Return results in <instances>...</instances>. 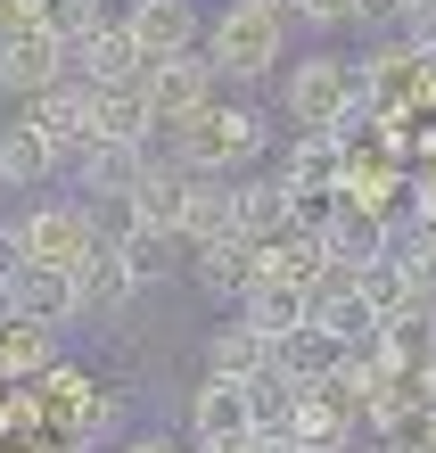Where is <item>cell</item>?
Wrapping results in <instances>:
<instances>
[{"label":"cell","instance_id":"12","mask_svg":"<svg viewBox=\"0 0 436 453\" xmlns=\"http://www.w3.org/2000/svg\"><path fill=\"white\" fill-rule=\"evenodd\" d=\"M157 149H132V141H91L83 157H74V190L83 198H132L149 181Z\"/></svg>","mask_w":436,"mask_h":453},{"label":"cell","instance_id":"8","mask_svg":"<svg viewBox=\"0 0 436 453\" xmlns=\"http://www.w3.org/2000/svg\"><path fill=\"white\" fill-rule=\"evenodd\" d=\"M25 116H34V124H42V141L66 157V173H74V157L99 141V91H91V83H58L50 99H34Z\"/></svg>","mask_w":436,"mask_h":453},{"label":"cell","instance_id":"7","mask_svg":"<svg viewBox=\"0 0 436 453\" xmlns=\"http://www.w3.org/2000/svg\"><path fill=\"white\" fill-rule=\"evenodd\" d=\"M149 99H157V124H189L206 116L214 99H223V74H214L206 50H189V58H149Z\"/></svg>","mask_w":436,"mask_h":453},{"label":"cell","instance_id":"2","mask_svg":"<svg viewBox=\"0 0 436 453\" xmlns=\"http://www.w3.org/2000/svg\"><path fill=\"white\" fill-rule=\"evenodd\" d=\"M206 58L223 83H272V74H288V17L264 9V0H231V9L206 17Z\"/></svg>","mask_w":436,"mask_h":453},{"label":"cell","instance_id":"9","mask_svg":"<svg viewBox=\"0 0 436 453\" xmlns=\"http://www.w3.org/2000/svg\"><path fill=\"white\" fill-rule=\"evenodd\" d=\"M132 74H149V50L132 42V25H124V17H99L91 34L74 42V83L107 91V83H132Z\"/></svg>","mask_w":436,"mask_h":453},{"label":"cell","instance_id":"33","mask_svg":"<svg viewBox=\"0 0 436 453\" xmlns=\"http://www.w3.org/2000/svg\"><path fill=\"white\" fill-rule=\"evenodd\" d=\"M0 453H17V445H0Z\"/></svg>","mask_w":436,"mask_h":453},{"label":"cell","instance_id":"17","mask_svg":"<svg viewBox=\"0 0 436 453\" xmlns=\"http://www.w3.org/2000/svg\"><path fill=\"white\" fill-rule=\"evenodd\" d=\"M17 305H25L34 330H58V322H74V313H91L83 273H50V264H25L17 273Z\"/></svg>","mask_w":436,"mask_h":453},{"label":"cell","instance_id":"11","mask_svg":"<svg viewBox=\"0 0 436 453\" xmlns=\"http://www.w3.org/2000/svg\"><path fill=\"white\" fill-rule=\"evenodd\" d=\"M198 181H206V173H189V165H173V157L157 149L149 181L132 190V206H141V223H149V231H165V239H181V231H189V206H198Z\"/></svg>","mask_w":436,"mask_h":453},{"label":"cell","instance_id":"29","mask_svg":"<svg viewBox=\"0 0 436 453\" xmlns=\"http://www.w3.org/2000/svg\"><path fill=\"white\" fill-rule=\"evenodd\" d=\"M116 453H181V445H173V437H165V429H141V437H124V445H116Z\"/></svg>","mask_w":436,"mask_h":453},{"label":"cell","instance_id":"31","mask_svg":"<svg viewBox=\"0 0 436 453\" xmlns=\"http://www.w3.org/2000/svg\"><path fill=\"white\" fill-rule=\"evenodd\" d=\"M363 453H412V445H363Z\"/></svg>","mask_w":436,"mask_h":453},{"label":"cell","instance_id":"18","mask_svg":"<svg viewBox=\"0 0 436 453\" xmlns=\"http://www.w3.org/2000/svg\"><path fill=\"white\" fill-rule=\"evenodd\" d=\"M99 141H132V149H157V141H165L157 99H149V74H132V83H107V91H99Z\"/></svg>","mask_w":436,"mask_h":453},{"label":"cell","instance_id":"28","mask_svg":"<svg viewBox=\"0 0 436 453\" xmlns=\"http://www.w3.org/2000/svg\"><path fill=\"white\" fill-rule=\"evenodd\" d=\"M412 395L436 412V346H428V355H420V371H412Z\"/></svg>","mask_w":436,"mask_h":453},{"label":"cell","instance_id":"13","mask_svg":"<svg viewBox=\"0 0 436 453\" xmlns=\"http://www.w3.org/2000/svg\"><path fill=\"white\" fill-rule=\"evenodd\" d=\"M231 215H239V239L272 248V239L296 223V190H288L280 173H239V181H231Z\"/></svg>","mask_w":436,"mask_h":453},{"label":"cell","instance_id":"16","mask_svg":"<svg viewBox=\"0 0 436 453\" xmlns=\"http://www.w3.org/2000/svg\"><path fill=\"white\" fill-rule=\"evenodd\" d=\"M58 173H66V157L42 141V124H34V116L0 124V190H50Z\"/></svg>","mask_w":436,"mask_h":453},{"label":"cell","instance_id":"20","mask_svg":"<svg viewBox=\"0 0 436 453\" xmlns=\"http://www.w3.org/2000/svg\"><path fill=\"white\" fill-rule=\"evenodd\" d=\"M280 363L296 371V380H305V388H330V380H346V363H354V346L330 330V322H305V330H296L288 346H280Z\"/></svg>","mask_w":436,"mask_h":453},{"label":"cell","instance_id":"19","mask_svg":"<svg viewBox=\"0 0 436 453\" xmlns=\"http://www.w3.org/2000/svg\"><path fill=\"white\" fill-rule=\"evenodd\" d=\"M239 313H248V322H256V330H264L272 346H288L296 330L313 322V297H305V288H288V280H272V273H264V280L248 288V305H239Z\"/></svg>","mask_w":436,"mask_h":453},{"label":"cell","instance_id":"4","mask_svg":"<svg viewBox=\"0 0 436 453\" xmlns=\"http://www.w3.org/2000/svg\"><path fill=\"white\" fill-rule=\"evenodd\" d=\"M17 248H25V264L83 273V264L107 248V239H99V223H91V206H83V198H34V206L17 215Z\"/></svg>","mask_w":436,"mask_h":453},{"label":"cell","instance_id":"6","mask_svg":"<svg viewBox=\"0 0 436 453\" xmlns=\"http://www.w3.org/2000/svg\"><path fill=\"white\" fill-rule=\"evenodd\" d=\"M58 83H74V50L58 42V34H17V42H0V91L9 99H25V108H34V99H50Z\"/></svg>","mask_w":436,"mask_h":453},{"label":"cell","instance_id":"30","mask_svg":"<svg viewBox=\"0 0 436 453\" xmlns=\"http://www.w3.org/2000/svg\"><path fill=\"white\" fill-rule=\"evenodd\" d=\"M17 322H25V305H17V280H0V338H9Z\"/></svg>","mask_w":436,"mask_h":453},{"label":"cell","instance_id":"10","mask_svg":"<svg viewBox=\"0 0 436 453\" xmlns=\"http://www.w3.org/2000/svg\"><path fill=\"white\" fill-rule=\"evenodd\" d=\"M132 42L149 50V58H189V50H206V17L198 0H132Z\"/></svg>","mask_w":436,"mask_h":453},{"label":"cell","instance_id":"15","mask_svg":"<svg viewBox=\"0 0 436 453\" xmlns=\"http://www.w3.org/2000/svg\"><path fill=\"white\" fill-rule=\"evenodd\" d=\"M272 363H280V346H272L248 313H223V322L206 330V371L214 380H264Z\"/></svg>","mask_w":436,"mask_h":453},{"label":"cell","instance_id":"32","mask_svg":"<svg viewBox=\"0 0 436 453\" xmlns=\"http://www.w3.org/2000/svg\"><path fill=\"white\" fill-rule=\"evenodd\" d=\"M412 9H428V0H403V17H412Z\"/></svg>","mask_w":436,"mask_h":453},{"label":"cell","instance_id":"1","mask_svg":"<svg viewBox=\"0 0 436 453\" xmlns=\"http://www.w3.org/2000/svg\"><path fill=\"white\" fill-rule=\"evenodd\" d=\"M157 149H165L173 165L206 173V181H239V173H256V157L272 149V116H264V108H248V99H214L206 116L173 124Z\"/></svg>","mask_w":436,"mask_h":453},{"label":"cell","instance_id":"23","mask_svg":"<svg viewBox=\"0 0 436 453\" xmlns=\"http://www.w3.org/2000/svg\"><path fill=\"white\" fill-rule=\"evenodd\" d=\"M181 256H189V248H181V239H165V231H132V239H124V264H132V280H141V288H157Z\"/></svg>","mask_w":436,"mask_h":453},{"label":"cell","instance_id":"21","mask_svg":"<svg viewBox=\"0 0 436 453\" xmlns=\"http://www.w3.org/2000/svg\"><path fill=\"white\" fill-rule=\"evenodd\" d=\"M50 371H58V346H50V330L17 322L9 338H0V380H9V388H34V380H50Z\"/></svg>","mask_w":436,"mask_h":453},{"label":"cell","instance_id":"22","mask_svg":"<svg viewBox=\"0 0 436 453\" xmlns=\"http://www.w3.org/2000/svg\"><path fill=\"white\" fill-rule=\"evenodd\" d=\"M83 297H91V313H124L132 297H141V280H132L124 248H99V256L83 264Z\"/></svg>","mask_w":436,"mask_h":453},{"label":"cell","instance_id":"25","mask_svg":"<svg viewBox=\"0 0 436 453\" xmlns=\"http://www.w3.org/2000/svg\"><path fill=\"white\" fill-rule=\"evenodd\" d=\"M354 9L363 0H296V25H321L330 34V25H354Z\"/></svg>","mask_w":436,"mask_h":453},{"label":"cell","instance_id":"27","mask_svg":"<svg viewBox=\"0 0 436 453\" xmlns=\"http://www.w3.org/2000/svg\"><path fill=\"white\" fill-rule=\"evenodd\" d=\"M25 273V248H17V223H0V280Z\"/></svg>","mask_w":436,"mask_h":453},{"label":"cell","instance_id":"24","mask_svg":"<svg viewBox=\"0 0 436 453\" xmlns=\"http://www.w3.org/2000/svg\"><path fill=\"white\" fill-rule=\"evenodd\" d=\"M99 17H107L99 0H50V9H42V34H58V42L74 50V42H83V34H91Z\"/></svg>","mask_w":436,"mask_h":453},{"label":"cell","instance_id":"26","mask_svg":"<svg viewBox=\"0 0 436 453\" xmlns=\"http://www.w3.org/2000/svg\"><path fill=\"white\" fill-rule=\"evenodd\" d=\"M50 0H0V42H17V34H34Z\"/></svg>","mask_w":436,"mask_h":453},{"label":"cell","instance_id":"3","mask_svg":"<svg viewBox=\"0 0 436 453\" xmlns=\"http://www.w3.org/2000/svg\"><path fill=\"white\" fill-rule=\"evenodd\" d=\"M280 116H288V132H346L363 116V66L346 50H305L280 74Z\"/></svg>","mask_w":436,"mask_h":453},{"label":"cell","instance_id":"5","mask_svg":"<svg viewBox=\"0 0 436 453\" xmlns=\"http://www.w3.org/2000/svg\"><path fill=\"white\" fill-rule=\"evenodd\" d=\"M189 437H198L206 453H239V445H256L264 437V420H256V388L248 380H206L189 388Z\"/></svg>","mask_w":436,"mask_h":453},{"label":"cell","instance_id":"14","mask_svg":"<svg viewBox=\"0 0 436 453\" xmlns=\"http://www.w3.org/2000/svg\"><path fill=\"white\" fill-rule=\"evenodd\" d=\"M189 280H198L214 305H231V313H239V305H248V288L264 280V248H256V239H223V248L189 256Z\"/></svg>","mask_w":436,"mask_h":453}]
</instances>
